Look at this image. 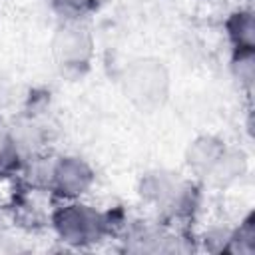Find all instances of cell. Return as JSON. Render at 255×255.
<instances>
[{"label":"cell","instance_id":"6da1fadb","mask_svg":"<svg viewBox=\"0 0 255 255\" xmlns=\"http://www.w3.org/2000/svg\"><path fill=\"white\" fill-rule=\"evenodd\" d=\"M56 52L62 60H82V56L88 52V42L78 30H62L56 42Z\"/></svg>","mask_w":255,"mask_h":255},{"label":"cell","instance_id":"7a4b0ae2","mask_svg":"<svg viewBox=\"0 0 255 255\" xmlns=\"http://www.w3.org/2000/svg\"><path fill=\"white\" fill-rule=\"evenodd\" d=\"M76 173H80V167H78V165H74V171H72L70 175H76ZM70 179H74V177H66V179H62V181L68 185V181H70ZM80 181H82V177H78V179H76V185H74V189H80V187H82V183H80Z\"/></svg>","mask_w":255,"mask_h":255},{"label":"cell","instance_id":"3957f363","mask_svg":"<svg viewBox=\"0 0 255 255\" xmlns=\"http://www.w3.org/2000/svg\"><path fill=\"white\" fill-rule=\"evenodd\" d=\"M0 147H2V131H0Z\"/></svg>","mask_w":255,"mask_h":255}]
</instances>
